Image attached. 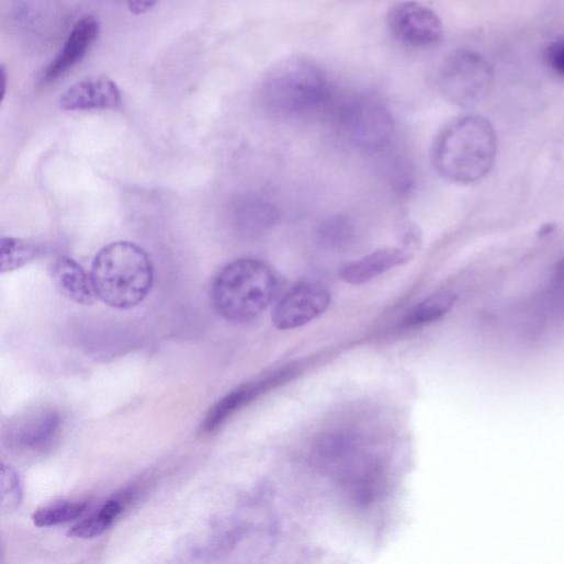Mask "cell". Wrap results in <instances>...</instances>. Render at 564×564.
<instances>
[{"label": "cell", "instance_id": "7", "mask_svg": "<svg viewBox=\"0 0 564 564\" xmlns=\"http://www.w3.org/2000/svg\"><path fill=\"white\" fill-rule=\"evenodd\" d=\"M387 25L395 41L416 49L438 45L444 34L440 18L430 9L416 2L396 5L388 15Z\"/></svg>", "mask_w": 564, "mask_h": 564}, {"label": "cell", "instance_id": "3", "mask_svg": "<svg viewBox=\"0 0 564 564\" xmlns=\"http://www.w3.org/2000/svg\"><path fill=\"white\" fill-rule=\"evenodd\" d=\"M91 278L99 301L127 311L148 296L154 282V267L147 252L132 241H114L95 256Z\"/></svg>", "mask_w": 564, "mask_h": 564}, {"label": "cell", "instance_id": "15", "mask_svg": "<svg viewBox=\"0 0 564 564\" xmlns=\"http://www.w3.org/2000/svg\"><path fill=\"white\" fill-rule=\"evenodd\" d=\"M279 217L277 206L259 196L244 198L237 206L238 224L250 233L270 230L277 225Z\"/></svg>", "mask_w": 564, "mask_h": 564}, {"label": "cell", "instance_id": "24", "mask_svg": "<svg viewBox=\"0 0 564 564\" xmlns=\"http://www.w3.org/2000/svg\"><path fill=\"white\" fill-rule=\"evenodd\" d=\"M556 284L559 287L564 291V260L560 263L556 271Z\"/></svg>", "mask_w": 564, "mask_h": 564}, {"label": "cell", "instance_id": "6", "mask_svg": "<svg viewBox=\"0 0 564 564\" xmlns=\"http://www.w3.org/2000/svg\"><path fill=\"white\" fill-rule=\"evenodd\" d=\"M493 81L490 65L480 54L467 49L452 53L444 60L438 76L441 94L462 108L474 106L486 99Z\"/></svg>", "mask_w": 564, "mask_h": 564}, {"label": "cell", "instance_id": "1", "mask_svg": "<svg viewBox=\"0 0 564 564\" xmlns=\"http://www.w3.org/2000/svg\"><path fill=\"white\" fill-rule=\"evenodd\" d=\"M259 97L264 111L282 120L330 114L336 104L328 75L306 57L277 63L261 81Z\"/></svg>", "mask_w": 564, "mask_h": 564}, {"label": "cell", "instance_id": "18", "mask_svg": "<svg viewBox=\"0 0 564 564\" xmlns=\"http://www.w3.org/2000/svg\"><path fill=\"white\" fill-rule=\"evenodd\" d=\"M42 253L40 245L16 237H3L0 240V270H18L34 261Z\"/></svg>", "mask_w": 564, "mask_h": 564}, {"label": "cell", "instance_id": "19", "mask_svg": "<svg viewBox=\"0 0 564 564\" xmlns=\"http://www.w3.org/2000/svg\"><path fill=\"white\" fill-rule=\"evenodd\" d=\"M123 511L120 500L108 501L99 512L80 521L69 531V535L80 539H93L106 532Z\"/></svg>", "mask_w": 564, "mask_h": 564}, {"label": "cell", "instance_id": "10", "mask_svg": "<svg viewBox=\"0 0 564 564\" xmlns=\"http://www.w3.org/2000/svg\"><path fill=\"white\" fill-rule=\"evenodd\" d=\"M100 34V23L93 16L80 20L70 33L63 49L44 69L40 84L47 87L67 76L88 56Z\"/></svg>", "mask_w": 564, "mask_h": 564}, {"label": "cell", "instance_id": "23", "mask_svg": "<svg viewBox=\"0 0 564 564\" xmlns=\"http://www.w3.org/2000/svg\"><path fill=\"white\" fill-rule=\"evenodd\" d=\"M159 0H128V9L134 15H143L155 8Z\"/></svg>", "mask_w": 564, "mask_h": 564}, {"label": "cell", "instance_id": "16", "mask_svg": "<svg viewBox=\"0 0 564 564\" xmlns=\"http://www.w3.org/2000/svg\"><path fill=\"white\" fill-rule=\"evenodd\" d=\"M357 229L349 216L336 214L326 217L318 226V242L328 250L343 251L354 242Z\"/></svg>", "mask_w": 564, "mask_h": 564}, {"label": "cell", "instance_id": "8", "mask_svg": "<svg viewBox=\"0 0 564 564\" xmlns=\"http://www.w3.org/2000/svg\"><path fill=\"white\" fill-rule=\"evenodd\" d=\"M63 418L54 408H37L14 418L4 432V443L19 454L48 449L61 429Z\"/></svg>", "mask_w": 564, "mask_h": 564}, {"label": "cell", "instance_id": "13", "mask_svg": "<svg viewBox=\"0 0 564 564\" xmlns=\"http://www.w3.org/2000/svg\"><path fill=\"white\" fill-rule=\"evenodd\" d=\"M411 258V251L406 248H382L343 267L340 277L350 285H364L383 273L409 262Z\"/></svg>", "mask_w": 564, "mask_h": 564}, {"label": "cell", "instance_id": "12", "mask_svg": "<svg viewBox=\"0 0 564 564\" xmlns=\"http://www.w3.org/2000/svg\"><path fill=\"white\" fill-rule=\"evenodd\" d=\"M293 371L280 372L275 376L268 377L257 383L247 384L230 392L219 399L207 413L201 424V433L208 435L218 430L235 413L252 402L263 392L286 381L292 376Z\"/></svg>", "mask_w": 564, "mask_h": 564}, {"label": "cell", "instance_id": "22", "mask_svg": "<svg viewBox=\"0 0 564 564\" xmlns=\"http://www.w3.org/2000/svg\"><path fill=\"white\" fill-rule=\"evenodd\" d=\"M544 61L555 75L564 78V40L556 41L544 53Z\"/></svg>", "mask_w": 564, "mask_h": 564}, {"label": "cell", "instance_id": "11", "mask_svg": "<svg viewBox=\"0 0 564 564\" xmlns=\"http://www.w3.org/2000/svg\"><path fill=\"white\" fill-rule=\"evenodd\" d=\"M121 103L119 87L106 77L82 79L60 98V106L66 111L115 110Z\"/></svg>", "mask_w": 564, "mask_h": 564}, {"label": "cell", "instance_id": "17", "mask_svg": "<svg viewBox=\"0 0 564 564\" xmlns=\"http://www.w3.org/2000/svg\"><path fill=\"white\" fill-rule=\"evenodd\" d=\"M456 296L451 292H442L426 298L405 317L406 328H416L432 324L444 317L454 306Z\"/></svg>", "mask_w": 564, "mask_h": 564}, {"label": "cell", "instance_id": "9", "mask_svg": "<svg viewBox=\"0 0 564 564\" xmlns=\"http://www.w3.org/2000/svg\"><path fill=\"white\" fill-rule=\"evenodd\" d=\"M331 304L330 293L317 282L305 281L294 286L275 305L272 324L279 330H294L323 316Z\"/></svg>", "mask_w": 564, "mask_h": 564}, {"label": "cell", "instance_id": "4", "mask_svg": "<svg viewBox=\"0 0 564 564\" xmlns=\"http://www.w3.org/2000/svg\"><path fill=\"white\" fill-rule=\"evenodd\" d=\"M278 280L258 259L241 258L224 266L214 277L211 300L215 311L230 323H247L273 302Z\"/></svg>", "mask_w": 564, "mask_h": 564}, {"label": "cell", "instance_id": "2", "mask_svg": "<svg viewBox=\"0 0 564 564\" xmlns=\"http://www.w3.org/2000/svg\"><path fill=\"white\" fill-rule=\"evenodd\" d=\"M497 153L493 125L478 115H464L450 122L433 146L432 161L444 179L473 183L492 169Z\"/></svg>", "mask_w": 564, "mask_h": 564}, {"label": "cell", "instance_id": "21", "mask_svg": "<svg viewBox=\"0 0 564 564\" xmlns=\"http://www.w3.org/2000/svg\"><path fill=\"white\" fill-rule=\"evenodd\" d=\"M2 510L4 512L16 511L23 501V489L18 473L5 464L2 465Z\"/></svg>", "mask_w": 564, "mask_h": 564}, {"label": "cell", "instance_id": "5", "mask_svg": "<svg viewBox=\"0 0 564 564\" xmlns=\"http://www.w3.org/2000/svg\"><path fill=\"white\" fill-rule=\"evenodd\" d=\"M330 115L341 135L354 146L371 153L384 149L394 135V117L373 97H356L335 104Z\"/></svg>", "mask_w": 564, "mask_h": 564}, {"label": "cell", "instance_id": "20", "mask_svg": "<svg viewBox=\"0 0 564 564\" xmlns=\"http://www.w3.org/2000/svg\"><path fill=\"white\" fill-rule=\"evenodd\" d=\"M88 508L83 501H64L38 508L33 515L37 527L48 528L70 522L79 518Z\"/></svg>", "mask_w": 564, "mask_h": 564}, {"label": "cell", "instance_id": "14", "mask_svg": "<svg viewBox=\"0 0 564 564\" xmlns=\"http://www.w3.org/2000/svg\"><path fill=\"white\" fill-rule=\"evenodd\" d=\"M53 278L58 292L68 301L82 306H92L99 301L91 273L75 259L60 256L54 264Z\"/></svg>", "mask_w": 564, "mask_h": 564}]
</instances>
